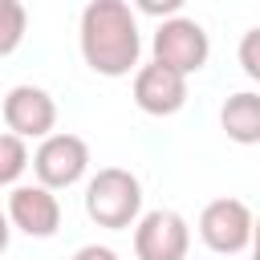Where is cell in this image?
<instances>
[{
    "label": "cell",
    "instance_id": "obj_7",
    "mask_svg": "<svg viewBox=\"0 0 260 260\" xmlns=\"http://www.w3.org/2000/svg\"><path fill=\"white\" fill-rule=\"evenodd\" d=\"M4 126L12 138H49L57 126V102L41 85H12L4 93Z\"/></svg>",
    "mask_w": 260,
    "mask_h": 260
},
{
    "label": "cell",
    "instance_id": "obj_6",
    "mask_svg": "<svg viewBox=\"0 0 260 260\" xmlns=\"http://www.w3.org/2000/svg\"><path fill=\"white\" fill-rule=\"evenodd\" d=\"M187 248H191V228L171 207H154L134 223L138 260H187Z\"/></svg>",
    "mask_w": 260,
    "mask_h": 260
},
{
    "label": "cell",
    "instance_id": "obj_9",
    "mask_svg": "<svg viewBox=\"0 0 260 260\" xmlns=\"http://www.w3.org/2000/svg\"><path fill=\"white\" fill-rule=\"evenodd\" d=\"M134 106L150 118H171L187 106V77L162 69V65H138L134 69Z\"/></svg>",
    "mask_w": 260,
    "mask_h": 260
},
{
    "label": "cell",
    "instance_id": "obj_2",
    "mask_svg": "<svg viewBox=\"0 0 260 260\" xmlns=\"http://www.w3.org/2000/svg\"><path fill=\"white\" fill-rule=\"evenodd\" d=\"M138 211H142V183L126 167H102L85 183V215L98 228L122 232L138 219Z\"/></svg>",
    "mask_w": 260,
    "mask_h": 260
},
{
    "label": "cell",
    "instance_id": "obj_10",
    "mask_svg": "<svg viewBox=\"0 0 260 260\" xmlns=\"http://www.w3.org/2000/svg\"><path fill=\"white\" fill-rule=\"evenodd\" d=\"M219 122H223V130H228L232 142L256 146V142H260V93H256V89L232 93V98L223 102V110H219Z\"/></svg>",
    "mask_w": 260,
    "mask_h": 260
},
{
    "label": "cell",
    "instance_id": "obj_14",
    "mask_svg": "<svg viewBox=\"0 0 260 260\" xmlns=\"http://www.w3.org/2000/svg\"><path fill=\"white\" fill-rule=\"evenodd\" d=\"M138 8H142V12H150V16H167V20H171V16H179L183 0H162V4H158V0H142Z\"/></svg>",
    "mask_w": 260,
    "mask_h": 260
},
{
    "label": "cell",
    "instance_id": "obj_1",
    "mask_svg": "<svg viewBox=\"0 0 260 260\" xmlns=\"http://www.w3.org/2000/svg\"><path fill=\"white\" fill-rule=\"evenodd\" d=\"M81 57L102 77H126L138 69L142 32L126 0H89L81 8Z\"/></svg>",
    "mask_w": 260,
    "mask_h": 260
},
{
    "label": "cell",
    "instance_id": "obj_15",
    "mask_svg": "<svg viewBox=\"0 0 260 260\" xmlns=\"http://www.w3.org/2000/svg\"><path fill=\"white\" fill-rule=\"evenodd\" d=\"M73 260H118V252L114 248H102V244H85V248L73 252Z\"/></svg>",
    "mask_w": 260,
    "mask_h": 260
},
{
    "label": "cell",
    "instance_id": "obj_3",
    "mask_svg": "<svg viewBox=\"0 0 260 260\" xmlns=\"http://www.w3.org/2000/svg\"><path fill=\"white\" fill-rule=\"evenodd\" d=\"M150 49H154V65H162V69H171V73H179V77H191V73H199V69L207 65L211 41H207V32H203L199 20H191V16H171V20H162V24L154 28Z\"/></svg>",
    "mask_w": 260,
    "mask_h": 260
},
{
    "label": "cell",
    "instance_id": "obj_5",
    "mask_svg": "<svg viewBox=\"0 0 260 260\" xmlns=\"http://www.w3.org/2000/svg\"><path fill=\"white\" fill-rule=\"evenodd\" d=\"M199 240L219 256L244 252L252 244V207L244 199H211L199 211Z\"/></svg>",
    "mask_w": 260,
    "mask_h": 260
},
{
    "label": "cell",
    "instance_id": "obj_12",
    "mask_svg": "<svg viewBox=\"0 0 260 260\" xmlns=\"http://www.w3.org/2000/svg\"><path fill=\"white\" fill-rule=\"evenodd\" d=\"M28 171V146L0 130V187H16V179Z\"/></svg>",
    "mask_w": 260,
    "mask_h": 260
},
{
    "label": "cell",
    "instance_id": "obj_11",
    "mask_svg": "<svg viewBox=\"0 0 260 260\" xmlns=\"http://www.w3.org/2000/svg\"><path fill=\"white\" fill-rule=\"evenodd\" d=\"M24 28H28L24 4H20V0H0V57H8V53L20 49Z\"/></svg>",
    "mask_w": 260,
    "mask_h": 260
},
{
    "label": "cell",
    "instance_id": "obj_8",
    "mask_svg": "<svg viewBox=\"0 0 260 260\" xmlns=\"http://www.w3.org/2000/svg\"><path fill=\"white\" fill-rule=\"evenodd\" d=\"M8 228H20L32 240H49L61 228V199L37 183H20L8 195Z\"/></svg>",
    "mask_w": 260,
    "mask_h": 260
},
{
    "label": "cell",
    "instance_id": "obj_16",
    "mask_svg": "<svg viewBox=\"0 0 260 260\" xmlns=\"http://www.w3.org/2000/svg\"><path fill=\"white\" fill-rule=\"evenodd\" d=\"M8 236H12V228H8V215L0 211V252L8 248Z\"/></svg>",
    "mask_w": 260,
    "mask_h": 260
},
{
    "label": "cell",
    "instance_id": "obj_4",
    "mask_svg": "<svg viewBox=\"0 0 260 260\" xmlns=\"http://www.w3.org/2000/svg\"><path fill=\"white\" fill-rule=\"evenodd\" d=\"M32 171H37V187H45V191H65V187L81 183L85 171H89V146H85V138L65 134V130L41 138V146L32 154Z\"/></svg>",
    "mask_w": 260,
    "mask_h": 260
},
{
    "label": "cell",
    "instance_id": "obj_13",
    "mask_svg": "<svg viewBox=\"0 0 260 260\" xmlns=\"http://www.w3.org/2000/svg\"><path fill=\"white\" fill-rule=\"evenodd\" d=\"M256 45H260V28H248L244 32V45H240V65H244V73L252 81L260 77V53H256Z\"/></svg>",
    "mask_w": 260,
    "mask_h": 260
}]
</instances>
